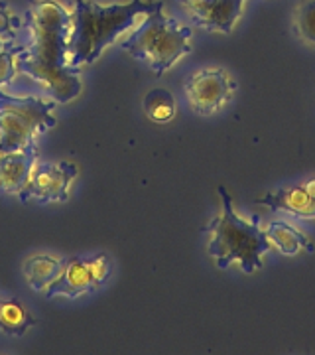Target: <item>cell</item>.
Returning a JSON list of instances; mask_svg holds the SVG:
<instances>
[{"mask_svg":"<svg viewBox=\"0 0 315 355\" xmlns=\"http://www.w3.org/2000/svg\"><path fill=\"white\" fill-rule=\"evenodd\" d=\"M28 42L16 58V67L55 103L79 97L83 83L79 71L67 65L71 10L55 0H34L24 12Z\"/></svg>","mask_w":315,"mask_h":355,"instance_id":"1","label":"cell"},{"mask_svg":"<svg viewBox=\"0 0 315 355\" xmlns=\"http://www.w3.org/2000/svg\"><path fill=\"white\" fill-rule=\"evenodd\" d=\"M160 6L164 4L156 0H130L116 4L75 0L71 8L67 65L79 71V67L97 62L111 44L130 34Z\"/></svg>","mask_w":315,"mask_h":355,"instance_id":"2","label":"cell"},{"mask_svg":"<svg viewBox=\"0 0 315 355\" xmlns=\"http://www.w3.org/2000/svg\"><path fill=\"white\" fill-rule=\"evenodd\" d=\"M219 196L221 214L203 227V233L209 235L207 253L215 259V265L219 268L239 265L244 275H252L262 268V257L272 249V245L260 225V217H240L223 186L219 188Z\"/></svg>","mask_w":315,"mask_h":355,"instance_id":"3","label":"cell"},{"mask_svg":"<svg viewBox=\"0 0 315 355\" xmlns=\"http://www.w3.org/2000/svg\"><path fill=\"white\" fill-rule=\"evenodd\" d=\"M191 28L168 16L164 6L120 40V50L138 62H146L156 76L165 71L191 51Z\"/></svg>","mask_w":315,"mask_h":355,"instance_id":"4","label":"cell"},{"mask_svg":"<svg viewBox=\"0 0 315 355\" xmlns=\"http://www.w3.org/2000/svg\"><path fill=\"white\" fill-rule=\"evenodd\" d=\"M57 103L42 97H14L0 91V142L4 153L36 144L39 135L55 127Z\"/></svg>","mask_w":315,"mask_h":355,"instance_id":"5","label":"cell"},{"mask_svg":"<svg viewBox=\"0 0 315 355\" xmlns=\"http://www.w3.org/2000/svg\"><path fill=\"white\" fill-rule=\"evenodd\" d=\"M111 259L107 254H97L95 259H69L65 261L62 275L46 288L48 298H79L95 291L109 279Z\"/></svg>","mask_w":315,"mask_h":355,"instance_id":"6","label":"cell"},{"mask_svg":"<svg viewBox=\"0 0 315 355\" xmlns=\"http://www.w3.org/2000/svg\"><path fill=\"white\" fill-rule=\"evenodd\" d=\"M186 97L195 113L213 114L231 103L237 83L221 67L199 69L186 81Z\"/></svg>","mask_w":315,"mask_h":355,"instance_id":"7","label":"cell"},{"mask_svg":"<svg viewBox=\"0 0 315 355\" xmlns=\"http://www.w3.org/2000/svg\"><path fill=\"white\" fill-rule=\"evenodd\" d=\"M79 174V168L73 162H44L36 164L26 188L18 193L22 203L38 202L53 203L67 202L69 188Z\"/></svg>","mask_w":315,"mask_h":355,"instance_id":"8","label":"cell"},{"mask_svg":"<svg viewBox=\"0 0 315 355\" xmlns=\"http://www.w3.org/2000/svg\"><path fill=\"white\" fill-rule=\"evenodd\" d=\"M189 20L207 32L231 34L249 0H177Z\"/></svg>","mask_w":315,"mask_h":355,"instance_id":"9","label":"cell"},{"mask_svg":"<svg viewBox=\"0 0 315 355\" xmlns=\"http://www.w3.org/2000/svg\"><path fill=\"white\" fill-rule=\"evenodd\" d=\"M256 203L264 205L272 211H282L298 219L314 221L315 219V178L288 186V188H278L274 191H268L262 198H258Z\"/></svg>","mask_w":315,"mask_h":355,"instance_id":"10","label":"cell"},{"mask_svg":"<svg viewBox=\"0 0 315 355\" xmlns=\"http://www.w3.org/2000/svg\"><path fill=\"white\" fill-rule=\"evenodd\" d=\"M36 164H38L36 144L0 154V191L18 196L26 188Z\"/></svg>","mask_w":315,"mask_h":355,"instance_id":"11","label":"cell"},{"mask_svg":"<svg viewBox=\"0 0 315 355\" xmlns=\"http://www.w3.org/2000/svg\"><path fill=\"white\" fill-rule=\"evenodd\" d=\"M266 237L272 247H276L278 251L286 257H294L298 253H314V241L288 221H272L264 229Z\"/></svg>","mask_w":315,"mask_h":355,"instance_id":"12","label":"cell"},{"mask_svg":"<svg viewBox=\"0 0 315 355\" xmlns=\"http://www.w3.org/2000/svg\"><path fill=\"white\" fill-rule=\"evenodd\" d=\"M65 261L53 254H34L28 257L22 265V272H24L26 282L32 291L46 292L53 280L62 275Z\"/></svg>","mask_w":315,"mask_h":355,"instance_id":"13","label":"cell"},{"mask_svg":"<svg viewBox=\"0 0 315 355\" xmlns=\"http://www.w3.org/2000/svg\"><path fill=\"white\" fill-rule=\"evenodd\" d=\"M32 326H36L34 316L18 300H0V331L12 338H20Z\"/></svg>","mask_w":315,"mask_h":355,"instance_id":"14","label":"cell"},{"mask_svg":"<svg viewBox=\"0 0 315 355\" xmlns=\"http://www.w3.org/2000/svg\"><path fill=\"white\" fill-rule=\"evenodd\" d=\"M142 109L152 123L165 125L176 116V99L168 89L156 87L146 93L142 101Z\"/></svg>","mask_w":315,"mask_h":355,"instance_id":"15","label":"cell"},{"mask_svg":"<svg viewBox=\"0 0 315 355\" xmlns=\"http://www.w3.org/2000/svg\"><path fill=\"white\" fill-rule=\"evenodd\" d=\"M291 26L296 36L315 50V0H300L296 4Z\"/></svg>","mask_w":315,"mask_h":355,"instance_id":"16","label":"cell"},{"mask_svg":"<svg viewBox=\"0 0 315 355\" xmlns=\"http://www.w3.org/2000/svg\"><path fill=\"white\" fill-rule=\"evenodd\" d=\"M22 51V44L14 42H6L4 50L0 51V87L10 85L12 79L16 77V58Z\"/></svg>","mask_w":315,"mask_h":355,"instance_id":"17","label":"cell"},{"mask_svg":"<svg viewBox=\"0 0 315 355\" xmlns=\"http://www.w3.org/2000/svg\"><path fill=\"white\" fill-rule=\"evenodd\" d=\"M24 28V18L16 16L6 2H0V40L14 42L18 30Z\"/></svg>","mask_w":315,"mask_h":355,"instance_id":"18","label":"cell"},{"mask_svg":"<svg viewBox=\"0 0 315 355\" xmlns=\"http://www.w3.org/2000/svg\"><path fill=\"white\" fill-rule=\"evenodd\" d=\"M4 46H6V42H4V40H0V51L4 50Z\"/></svg>","mask_w":315,"mask_h":355,"instance_id":"19","label":"cell"},{"mask_svg":"<svg viewBox=\"0 0 315 355\" xmlns=\"http://www.w3.org/2000/svg\"><path fill=\"white\" fill-rule=\"evenodd\" d=\"M4 153V148H2V142H0V154Z\"/></svg>","mask_w":315,"mask_h":355,"instance_id":"20","label":"cell"}]
</instances>
